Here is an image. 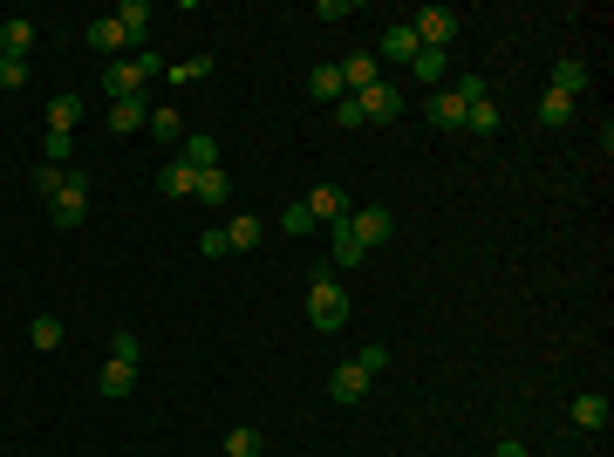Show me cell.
<instances>
[{
    "instance_id": "cell-1",
    "label": "cell",
    "mask_w": 614,
    "mask_h": 457,
    "mask_svg": "<svg viewBox=\"0 0 614 457\" xmlns=\"http://www.w3.org/2000/svg\"><path fill=\"white\" fill-rule=\"evenodd\" d=\"M307 321H314L321 335L348 328V294H342V280L328 273V260H321V267H314V280H307Z\"/></svg>"
},
{
    "instance_id": "cell-2",
    "label": "cell",
    "mask_w": 614,
    "mask_h": 457,
    "mask_svg": "<svg viewBox=\"0 0 614 457\" xmlns=\"http://www.w3.org/2000/svg\"><path fill=\"white\" fill-rule=\"evenodd\" d=\"M164 76V62H157L151 48H137V55H123V62H110V76H103V89H110V103H123V96H144V82Z\"/></svg>"
},
{
    "instance_id": "cell-3",
    "label": "cell",
    "mask_w": 614,
    "mask_h": 457,
    "mask_svg": "<svg viewBox=\"0 0 614 457\" xmlns=\"http://www.w3.org/2000/svg\"><path fill=\"white\" fill-rule=\"evenodd\" d=\"M48 212H55V226H82V219H89V178L69 171V185L48 198Z\"/></svg>"
},
{
    "instance_id": "cell-4",
    "label": "cell",
    "mask_w": 614,
    "mask_h": 457,
    "mask_svg": "<svg viewBox=\"0 0 614 457\" xmlns=\"http://www.w3.org/2000/svg\"><path fill=\"white\" fill-rule=\"evenodd\" d=\"M410 28H417L423 48H451V35H458V14H451V7H423Z\"/></svg>"
},
{
    "instance_id": "cell-5",
    "label": "cell",
    "mask_w": 614,
    "mask_h": 457,
    "mask_svg": "<svg viewBox=\"0 0 614 457\" xmlns=\"http://www.w3.org/2000/svg\"><path fill=\"white\" fill-rule=\"evenodd\" d=\"M301 205L314 212V226H342V219H348V191L342 185H314Z\"/></svg>"
},
{
    "instance_id": "cell-6",
    "label": "cell",
    "mask_w": 614,
    "mask_h": 457,
    "mask_svg": "<svg viewBox=\"0 0 614 457\" xmlns=\"http://www.w3.org/2000/svg\"><path fill=\"white\" fill-rule=\"evenodd\" d=\"M348 226H355V239H362V246H383L389 232H396V219H389L383 205H348Z\"/></svg>"
},
{
    "instance_id": "cell-7",
    "label": "cell",
    "mask_w": 614,
    "mask_h": 457,
    "mask_svg": "<svg viewBox=\"0 0 614 457\" xmlns=\"http://www.w3.org/2000/svg\"><path fill=\"white\" fill-rule=\"evenodd\" d=\"M355 110H362V123H396V116H403V96H396L389 82H376V89L355 96Z\"/></svg>"
},
{
    "instance_id": "cell-8",
    "label": "cell",
    "mask_w": 614,
    "mask_h": 457,
    "mask_svg": "<svg viewBox=\"0 0 614 457\" xmlns=\"http://www.w3.org/2000/svg\"><path fill=\"white\" fill-rule=\"evenodd\" d=\"M335 69H342V82H348V96H362V89H376V82H383V62H376V55H369V48H355V55H348V62H335Z\"/></svg>"
},
{
    "instance_id": "cell-9",
    "label": "cell",
    "mask_w": 614,
    "mask_h": 457,
    "mask_svg": "<svg viewBox=\"0 0 614 457\" xmlns=\"http://www.w3.org/2000/svg\"><path fill=\"white\" fill-rule=\"evenodd\" d=\"M328 260H335V267H362V260H369V246H362V239H355V226H328Z\"/></svg>"
},
{
    "instance_id": "cell-10",
    "label": "cell",
    "mask_w": 614,
    "mask_h": 457,
    "mask_svg": "<svg viewBox=\"0 0 614 457\" xmlns=\"http://www.w3.org/2000/svg\"><path fill=\"white\" fill-rule=\"evenodd\" d=\"M151 0H123V7H116V28H123V35H130V48H144V35H151Z\"/></svg>"
},
{
    "instance_id": "cell-11",
    "label": "cell",
    "mask_w": 614,
    "mask_h": 457,
    "mask_svg": "<svg viewBox=\"0 0 614 457\" xmlns=\"http://www.w3.org/2000/svg\"><path fill=\"white\" fill-rule=\"evenodd\" d=\"M144 123H151V103H144V96L110 103V137H130V130H144Z\"/></svg>"
},
{
    "instance_id": "cell-12",
    "label": "cell",
    "mask_w": 614,
    "mask_h": 457,
    "mask_svg": "<svg viewBox=\"0 0 614 457\" xmlns=\"http://www.w3.org/2000/svg\"><path fill=\"white\" fill-rule=\"evenodd\" d=\"M89 48H96V55H110V62H123V48H130V35L116 28V14H103V21H89Z\"/></svg>"
},
{
    "instance_id": "cell-13",
    "label": "cell",
    "mask_w": 614,
    "mask_h": 457,
    "mask_svg": "<svg viewBox=\"0 0 614 457\" xmlns=\"http://www.w3.org/2000/svg\"><path fill=\"white\" fill-rule=\"evenodd\" d=\"M546 89H560V96H574V103H580V89H587V62H580V55H560L553 76H546Z\"/></svg>"
},
{
    "instance_id": "cell-14",
    "label": "cell",
    "mask_w": 614,
    "mask_h": 457,
    "mask_svg": "<svg viewBox=\"0 0 614 457\" xmlns=\"http://www.w3.org/2000/svg\"><path fill=\"white\" fill-rule=\"evenodd\" d=\"M307 96H314V103H328V110H335V103H342V96H348V82H342V69H335V62H321V69H314V76H307Z\"/></svg>"
},
{
    "instance_id": "cell-15",
    "label": "cell",
    "mask_w": 614,
    "mask_h": 457,
    "mask_svg": "<svg viewBox=\"0 0 614 457\" xmlns=\"http://www.w3.org/2000/svg\"><path fill=\"white\" fill-rule=\"evenodd\" d=\"M430 123H437V130H464V96L458 89H430Z\"/></svg>"
},
{
    "instance_id": "cell-16",
    "label": "cell",
    "mask_w": 614,
    "mask_h": 457,
    "mask_svg": "<svg viewBox=\"0 0 614 457\" xmlns=\"http://www.w3.org/2000/svg\"><path fill=\"white\" fill-rule=\"evenodd\" d=\"M328 396H335V403H362V396H369V376H362L355 362H342V369L328 376Z\"/></svg>"
},
{
    "instance_id": "cell-17",
    "label": "cell",
    "mask_w": 614,
    "mask_h": 457,
    "mask_svg": "<svg viewBox=\"0 0 614 457\" xmlns=\"http://www.w3.org/2000/svg\"><path fill=\"white\" fill-rule=\"evenodd\" d=\"M28 48H35V21H0V55L7 62H28Z\"/></svg>"
},
{
    "instance_id": "cell-18",
    "label": "cell",
    "mask_w": 614,
    "mask_h": 457,
    "mask_svg": "<svg viewBox=\"0 0 614 457\" xmlns=\"http://www.w3.org/2000/svg\"><path fill=\"white\" fill-rule=\"evenodd\" d=\"M171 157H185L192 171H212V164H219V144H212L205 130H185V144H178V151H171Z\"/></svg>"
},
{
    "instance_id": "cell-19",
    "label": "cell",
    "mask_w": 614,
    "mask_h": 457,
    "mask_svg": "<svg viewBox=\"0 0 614 457\" xmlns=\"http://www.w3.org/2000/svg\"><path fill=\"white\" fill-rule=\"evenodd\" d=\"M192 164H185V157H164V171H157V191H164V198H192Z\"/></svg>"
},
{
    "instance_id": "cell-20",
    "label": "cell",
    "mask_w": 614,
    "mask_h": 457,
    "mask_svg": "<svg viewBox=\"0 0 614 457\" xmlns=\"http://www.w3.org/2000/svg\"><path fill=\"white\" fill-rule=\"evenodd\" d=\"M567 417H574V430H608V396H574V410H567Z\"/></svg>"
},
{
    "instance_id": "cell-21",
    "label": "cell",
    "mask_w": 614,
    "mask_h": 457,
    "mask_svg": "<svg viewBox=\"0 0 614 457\" xmlns=\"http://www.w3.org/2000/svg\"><path fill=\"white\" fill-rule=\"evenodd\" d=\"M574 96H560V89H546V96H539V123H546V130H567V123H574Z\"/></svg>"
},
{
    "instance_id": "cell-22",
    "label": "cell",
    "mask_w": 614,
    "mask_h": 457,
    "mask_svg": "<svg viewBox=\"0 0 614 457\" xmlns=\"http://www.w3.org/2000/svg\"><path fill=\"white\" fill-rule=\"evenodd\" d=\"M144 130H151L164 151H178V144H185V116H178V110H151V123H144Z\"/></svg>"
},
{
    "instance_id": "cell-23",
    "label": "cell",
    "mask_w": 614,
    "mask_h": 457,
    "mask_svg": "<svg viewBox=\"0 0 614 457\" xmlns=\"http://www.w3.org/2000/svg\"><path fill=\"white\" fill-rule=\"evenodd\" d=\"M410 76H417V82H430V89H437V82L451 76V62H444V48H417V55H410Z\"/></svg>"
},
{
    "instance_id": "cell-24",
    "label": "cell",
    "mask_w": 614,
    "mask_h": 457,
    "mask_svg": "<svg viewBox=\"0 0 614 457\" xmlns=\"http://www.w3.org/2000/svg\"><path fill=\"white\" fill-rule=\"evenodd\" d=\"M260 239H267V226H260L253 212H239V219H232V226H226V246H232V253H253Z\"/></svg>"
},
{
    "instance_id": "cell-25",
    "label": "cell",
    "mask_w": 614,
    "mask_h": 457,
    "mask_svg": "<svg viewBox=\"0 0 614 457\" xmlns=\"http://www.w3.org/2000/svg\"><path fill=\"white\" fill-rule=\"evenodd\" d=\"M96 389H103V396H130V389H137V369H130V362H103V369H96Z\"/></svg>"
},
{
    "instance_id": "cell-26",
    "label": "cell",
    "mask_w": 614,
    "mask_h": 457,
    "mask_svg": "<svg viewBox=\"0 0 614 457\" xmlns=\"http://www.w3.org/2000/svg\"><path fill=\"white\" fill-rule=\"evenodd\" d=\"M76 123H82V96H76V89H62V96L48 103V130H76Z\"/></svg>"
},
{
    "instance_id": "cell-27",
    "label": "cell",
    "mask_w": 614,
    "mask_h": 457,
    "mask_svg": "<svg viewBox=\"0 0 614 457\" xmlns=\"http://www.w3.org/2000/svg\"><path fill=\"white\" fill-rule=\"evenodd\" d=\"M192 198H205V205H226V198H232L226 171H219V164H212V171H198V178H192Z\"/></svg>"
},
{
    "instance_id": "cell-28",
    "label": "cell",
    "mask_w": 614,
    "mask_h": 457,
    "mask_svg": "<svg viewBox=\"0 0 614 457\" xmlns=\"http://www.w3.org/2000/svg\"><path fill=\"white\" fill-rule=\"evenodd\" d=\"M417 48H423V41H417V28H410V21H403V28H389V35H383V55H389V62H410Z\"/></svg>"
},
{
    "instance_id": "cell-29",
    "label": "cell",
    "mask_w": 614,
    "mask_h": 457,
    "mask_svg": "<svg viewBox=\"0 0 614 457\" xmlns=\"http://www.w3.org/2000/svg\"><path fill=\"white\" fill-rule=\"evenodd\" d=\"M69 151H76V137H69V130H48V137H41V164L69 171Z\"/></svg>"
},
{
    "instance_id": "cell-30",
    "label": "cell",
    "mask_w": 614,
    "mask_h": 457,
    "mask_svg": "<svg viewBox=\"0 0 614 457\" xmlns=\"http://www.w3.org/2000/svg\"><path fill=\"white\" fill-rule=\"evenodd\" d=\"M464 130H485V137H492V130H499V103H492V96L464 103Z\"/></svg>"
},
{
    "instance_id": "cell-31",
    "label": "cell",
    "mask_w": 614,
    "mask_h": 457,
    "mask_svg": "<svg viewBox=\"0 0 614 457\" xmlns=\"http://www.w3.org/2000/svg\"><path fill=\"white\" fill-rule=\"evenodd\" d=\"M260 451H267V437H260L253 423H246V430H232V437H226V457H260Z\"/></svg>"
},
{
    "instance_id": "cell-32",
    "label": "cell",
    "mask_w": 614,
    "mask_h": 457,
    "mask_svg": "<svg viewBox=\"0 0 614 457\" xmlns=\"http://www.w3.org/2000/svg\"><path fill=\"white\" fill-rule=\"evenodd\" d=\"M28 342L35 348H62V321H55V314H35V321H28Z\"/></svg>"
},
{
    "instance_id": "cell-33",
    "label": "cell",
    "mask_w": 614,
    "mask_h": 457,
    "mask_svg": "<svg viewBox=\"0 0 614 457\" xmlns=\"http://www.w3.org/2000/svg\"><path fill=\"white\" fill-rule=\"evenodd\" d=\"M205 76H212V55H192V62L164 69V82H205Z\"/></svg>"
},
{
    "instance_id": "cell-34",
    "label": "cell",
    "mask_w": 614,
    "mask_h": 457,
    "mask_svg": "<svg viewBox=\"0 0 614 457\" xmlns=\"http://www.w3.org/2000/svg\"><path fill=\"white\" fill-rule=\"evenodd\" d=\"M110 362H130V369H137V362H144V342H137V335L123 328V335L110 342Z\"/></svg>"
},
{
    "instance_id": "cell-35",
    "label": "cell",
    "mask_w": 614,
    "mask_h": 457,
    "mask_svg": "<svg viewBox=\"0 0 614 457\" xmlns=\"http://www.w3.org/2000/svg\"><path fill=\"white\" fill-rule=\"evenodd\" d=\"M280 232H294V239H301V232H314V212H307L301 198H294V205L280 212Z\"/></svg>"
},
{
    "instance_id": "cell-36",
    "label": "cell",
    "mask_w": 614,
    "mask_h": 457,
    "mask_svg": "<svg viewBox=\"0 0 614 457\" xmlns=\"http://www.w3.org/2000/svg\"><path fill=\"white\" fill-rule=\"evenodd\" d=\"M355 369H362V376L376 382V376L389 369V348H383V342H376V348H362V355H355Z\"/></svg>"
},
{
    "instance_id": "cell-37",
    "label": "cell",
    "mask_w": 614,
    "mask_h": 457,
    "mask_svg": "<svg viewBox=\"0 0 614 457\" xmlns=\"http://www.w3.org/2000/svg\"><path fill=\"white\" fill-rule=\"evenodd\" d=\"M62 185H69V171H55V164H41V171H35V191H41V198H55Z\"/></svg>"
},
{
    "instance_id": "cell-38",
    "label": "cell",
    "mask_w": 614,
    "mask_h": 457,
    "mask_svg": "<svg viewBox=\"0 0 614 457\" xmlns=\"http://www.w3.org/2000/svg\"><path fill=\"white\" fill-rule=\"evenodd\" d=\"M198 253H205V260H226V253H232V246H226V232L212 226V232H205V239H198Z\"/></svg>"
},
{
    "instance_id": "cell-39",
    "label": "cell",
    "mask_w": 614,
    "mask_h": 457,
    "mask_svg": "<svg viewBox=\"0 0 614 457\" xmlns=\"http://www.w3.org/2000/svg\"><path fill=\"white\" fill-rule=\"evenodd\" d=\"M21 82H28V62H7V55H0V89H21Z\"/></svg>"
},
{
    "instance_id": "cell-40",
    "label": "cell",
    "mask_w": 614,
    "mask_h": 457,
    "mask_svg": "<svg viewBox=\"0 0 614 457\" xmlns=\"http://www.w3.org/2000/svg\"><path fill=\"white\" fill-rule=\"evenodd\" d=\"M335 123H342V130H362V110H355V96H342V103H335Z\"/></svg>"
},
{
    "instance_id": "cell-41",
    "label": "cell",
    "mask_w": 614,
    "mask_h": 457,
    "mask_svg": "<svg viewBox=\"0 0 614 457\" xmlns=\"http://www.w3.org/2000/svg\"><path fill=\"white\" fill-rule=\"evenodd\" d=\"M492 457H533V451H526L519 437H499V444H492Z\"/></svg>"
}]
</instances>
